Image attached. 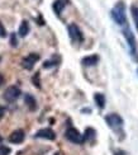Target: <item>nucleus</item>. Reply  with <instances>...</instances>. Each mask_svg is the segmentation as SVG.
I'll return each instance as SVG.
<instances>
[{"instance_id": "f257e3e1", "label": "nucleus", "mask_w": 138, "mask_h": 155, "mask_svg": "<svg viewBox=\"0 0 138 155\" xmlns=\"http://www.w3.org/2000/svg\"><path fill=\"white\" fill-rule=\"evenodd\" d=\"M111 18H113V21L119 25L128 24L127 15H126V5H124L123 2L117 3V5L111 9Z\"/></svg>"}, {"instance_id": "f03ea898", "label": "nucleus", "mask_w": 138, "mask_h": 155, "mask_svg": "<svg viewBox=\"0 0 138 155\" xmlns=\"http://www.w3.org/2000/svg\"><path fill=\"white\" fill-rule=\"evenodd\" d=\"M123 35H124V38L127 40V43L129 45V48H130V54L134 57L136 60H138V52H137V43H136V38H134V35L130 31L129 25L126 24L123 28Z\"/></svg>"}, {"instance_id": "7ed1b4c3", "label": "nucleus", "mask_w": 138, "mask_h": 155, "mask_svg": "<svg viewBox=\"0 0 138 155\" xmlns=\"http://www.w3.org/2000/svg\"><path fill=\"white\" fill-rule=\"evenodd\" d=\"M105 122L109 125V127L115 132L122 131L123 128V118L118 113H110L105 116Z\"/></svg>"}, {"instance_id": "20e7f679", "label": "nucleus", "mask_w": 138, "mask_h": 155, "mask_svg": "<svg viewBox=\"0 0 138 155\" xmlns=\"http://www.w3.org/2000/svg\"><path fill=\"white\" fill-rule=\"evenodd\" d=\"M69 35H70V38H71V41L72 42H75V43H80L84 41V36H82V32L81 29L77 27V25L75 23H71L69 24Z\"/></svg>"}, {"instance_id": "39448f33", "label": "nucleus", "mask_w": 138, "mask_h": 155, "mask_svg": "<svg viewBox=\"0 0 138 155\" xmlns=\"http://www.w3.org/2000/svg\"><path fill=\"white\" fill-rule=\"evenodd\" d=\"M21 94H22L21 89H19L18 87H15V85H11L4 92V99L6 102H9V103H13L21 97Z\"/></svg>"}, {"instance_id": "423d86ee", "label": "nucleus", "mask_w": 138, "mask_h": 155, "mask_svg": "<svg viewBox=\"0 0 138 155\" xmlns=\"http://www.w3.org/2000/svg\"><path fill=\"white\" fill-rule=\"evenodd\" d=\"M65 136H66V139L69 141H71V143H74V144H82L84 143L82 135L79 132L76 128H74V127L67 128V131H66V134H65Z\"/></svg>"}, {"instance_id": "0eeeda50", "label": "nucleus", "mask_w": 138, "mask_h": 155, "mask_svg": "<svg viewBox=\"0 0 138 155\" xmlns=\"http://www.w3.org/2000/svg\"><path fill=\"white\" fill-rule=\"evenodd\" d=\"M38 60H39V55L38 54H29L27 57H24V59H23L22 66L24 69H27V70H32Z\"/></svg>"}, {"instance_id": "6e6552de", "label": "nucleus", "mask_w": 138, "mask_h": 155, "mask_svg": "<svg viewBox=\"0 0 138 155\" xmlns=\"http://www.w3.org/2000/svg\"><path fill=\"white\" fill-rule=\"evenodd\" d=\"M36 137L38 139H46V140H55L56 139V134L55 131L52 130V128H42V130H39L36 135Z\"/></svg>"}, {"instance_id": "1a4fd4ad", "label": "nucleus", "mask_w": 138, "mask_h": 155, "mask_svg": "<svg viewBox=\"0 0 138 155\" xmlns=\"http://www.w3.org/2000/svg\"><path fill=\"white\" fill-rule=\"evenodd\" d=\"M24 137H25V134L23 130H15L10 134L9 141L11 144H22L24 141Z\"/></svg>"}, {"instance_id": "9d476101", "label": "nucleus", "mask_w": 138, "mask_h": 155, "mask_svg": "<svg viewBox=\"0 0 138 155\" xmlns=\"http://www.w3.org/2000/svg\"><path fill=\"white\" fill-rule=\"evenodd\" d=\"M67 4H69V0H55L53 4H52V8H53V10L57 15H61L62 10L66 8Z\"/></svg>"}, {"instance_id": "9b49d317", "label": "nucleus", "mask_w": 138, "mask_h": 155, "mask_svg": "<svg viewBox=\"0 0 138 155\" xmlns=\"http://www.w3.org/2000/svg\"><path fill=\"white\" fill-rule=\"evenodd\" d=\"M98 61H99V56L98 55H90V56H86L84 57V59L81 60V64L84 66H95Z\"/></svg>"}, {"instance_id": "f8f14e48", "label": "nucleus", "mask_w": 138, "mask_h": 155, "mask_svg": "<svg viewBox=\"0 0 138 155\" xmlns=\"http://www.w3.org/2000/svg\"><path fill=\"white\" fill-rule=\"evenodd\" d=\"M24 103H25V106H28L29 108V111H36L37 109V101L33 95H30V94H25L24 97Z\"/></svg>"}, {"instance_id": "ddd939ff", "label": "nucleus", "mask_w": 138, "mask_h": 155, "mask_svg": "<svg viewBox=\"0 0 138 155\" xmlns=\"http://www.w3.org/2000/svg\"><path fill=\"white\" fill-rule=\"evenodd\" d=\"M29 33V24L27 21H23L21 23V25H19V32H18V35L21 36V37H25Z\"/></svg>"}, {"instance_id": "4468645a", "label": "nucleus", "mask_w": 138, "mask_h": 155, "mask_svg": "<svg viewBox=\"0 0 138 155\" xmlns=\"http://www.w3.org/2000/svg\"><path fill=\"white\" fill-rule=\"evenodd\" d=\"M96 136V132L94 128H91V127H88L86 130H85V134H84V141H93Z\"/></svg>"}, {"instance_id": "2eb2a0df", "label": "nucleus", "mask_w": 138, "mask_h": 155, "mask_svg": "<svg viewBox=\"0 0 138 155\" xmlns=\"http://www.w3.org/2000/svg\"><path fill=\"white\" fill-rule=\"evenodd\" d=\"M94 101L96 103V106L99 108H104L105 106V95L101 93H95L94 94Z\"/></svg>"}, {"instance_id": "dca6fc26", "label": "nucleus", "mask_w": 138, "mask_h": 155, "mask_svg": "<svg viewBox=\"0 0 138 155\" xmlns=\"http://www.w3.org/2000/svg\"><path fill=\"white\" fill-rule=\"evenodd\" d=\"M130 13H132L133 21H134V24H136V28L138 31V6L137 5H132V6H130Z\"/></svg>"}, {"instance_id": "f3484780", "label": "nucleus", "mask_w": 138, "mask_h": 155, "mask_svg": "<svg viewBox=\"0 0 138 155\" xmlns=\"http://www.w3.org/2000/svg\"><path fill=\"white\" fill-rule=\"evenodd\" d=\"M10 45L13 47L18 46V40H17V35L15 33H11V36H10Z\"/></svg>"}, {"instance_id": "a211bd4d", "label": "nucleus", "mask_w": 138, "mask_h": 155, "mask_svg": "<svg viewBox=\"0 0 138 155\" xmlns=\"http://www.w3.org/2000/svg\"><path fill=\"white\" fill-rule=\"evenodd\" d=\"M10 149L8 146H0V155H9Z\"/></svg>"}, {"instance_id": "6ab92c4d", "label": "nucleus", "mask_w": 138, "mask_h": 155, "mask_svg": "<svg viewBox=\"0 0 138 155\" xmlns=\"http://www.w3.org/2000/svg\"><path fill=\"white\" fill-rule=\"evenodd\" d=\"M32 81H33L36 84V87L37 88H41V83H39V73H37L34 76H33V79H32Z\"/></svg>"}, {"instance_id": "aec40b11", "label": "nucleus", "mask_w": 138, "mask_h": 155, "mask_svg": "<svg viewBox=\"0 0 138 155\" xmlns=\"http://www.w3.org/2000/svg\"><path fill=\"white\" fill-rule=\"evenodd\" d=\"M0 37H6V31H5V28H4V25L2 24V22H0Z\"/></svg>"}, {"instance_id": "412c9836", "label": "nucleus", "mask_w": 138, "mask_h": 155, "mask_svg": "<svg viewBox=\"0 0 138 155\" xmlns=\"http://www.w3.org/2000/svg\"><path fill=\"white\" fill-rule=\"evenodd\" d=\"M4 114H5V108L0 106V120H2L4 117Z\"/></svg>"}, {"instance_id": "4be33fe9", "label": "nucleus", "mask_w": 138, "mask_h": 155, "mask_svg": "<svg viewBox=\"0 0 138 155\" xmlns=\"http://www.w3.org/2000/svg\"><path fill=\"white\" fill-rule=\"evenodd\" d=\"M4 83V78H3V75L0 74V85H2V84Z\"/></svg>"}, {"instance_id": "5701e85b", "label": "nucleus", "mask_w": 138, "mask_h": 155, "mask_svg": "<svg viewBox=\"0 0 138 155\" xmlns=\"http://www.w3.org/2000/svg\"><path fill=\"white\" fill-rule=\"evenodd\" d=\"M2 141H3V137H2V136H0V143H2Z\"/></svg>"}, {"instance_id": "b1692460", "label": "nucleus", "mask_w": 138, "mask_h": 155, "mask_svg": "<svg viewBox=\"0 0 138 155\" xmlns=\"http://www.w3.org/2000/svg\"><path fill=\"white\" fill-rule=\"evenodd\" d=\"M137 73H138V70H137Z\"/></svg>"}]
</instances>
